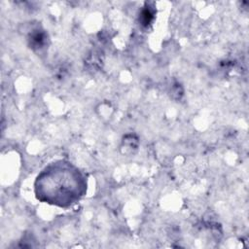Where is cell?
Returning <instances> with one entry per match:
<instances>
[{
  "label": "cell",
  "instance_id": "obj_1",
  "mask_svg": "<svg viewBox=\"0 0 249 249\" xmlns=\"http://www.w3.org/2000/svg\"><path fill=\"white\" fill-rule=\"evenodd\" d=\"M87 182L78 168L66 161L47 166L35 181V194L39 200L69 207L85 195Z\"/></svg>",
  "mask_w": 249,
  "mask_h": 249
}]
</instances>
